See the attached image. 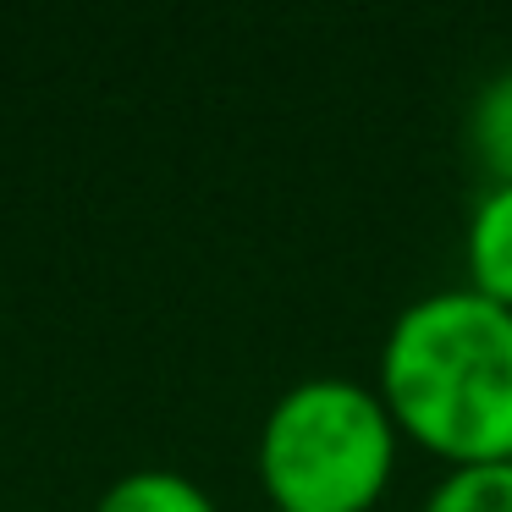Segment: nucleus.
Masks as SVG:
<instances>
[{
  "instance_id": "1",
  "label": "nucleus",
  "mask_w": 512,
  "mask_h": 512,
  "mask_svg": "<svg viewBox=\"0 0 512 512\" xmlns=\"http://www.w3.org/2000/svg\"><path fill=\"white\" fill-rule=\"evenodd\" d=\"M375 391L402 441L446 468L512 463V309L468 287L413 298L380 342Z\"/></svg>"
},
{
  "instance_id": "2",
  "label": "nucleus",
  "mask_w": 512,
  "mask_h": 512,
  "mask_svg": "<svg viewBox=\"0 0 512 512\" xmlns=\"http://www.w3.org/2000/svg\"><path fill=\"white\" fill-rule=\"evenodd\" d=\"M402 435L375 386L309 375L259 424V485L276 512H369L391 490Z\"/></svg>"
},
{
  "instance_id": "3",
  "label": "nucleus",
  "mask_w": 512,
  "mask_h": 512,
  "mask_svg": "<svg viewBox=\"0 0 512 512\" xmlns=\"http://www.w3.org/2000/svg\"><path fill=\"white\" fill-rule=\"evenodd\" d=\"M463 265L468 292L512 309V182H496L474 199L463 221Z\"/></svg>"
},
{
  "instance_id": "4",
  "label": "nucleus",
  "mask_w": 512,
  "mask_h": 512,
  "mask_svg": "<svg viewBox=\"0 0 512 512\" xmlns=\"http://www.w3.org/2000/svg\"><path fill=\"white\" fill-rule=\"evenodd\" d=\"M463 144L474 155V166L485 171V188L512 182V67L490 72L474 89L463 116Z\"/></svg>"
},
{
  "instance_id": "5",
  "label": "nucleus",
  "mask_w": 512,
  "mask_h": 512,
  "mask_svg": "<svg viewBox=\"0 0 512 512\" xmlns=\"http://www.w3.org/2000/svg\"><path fill=\"white\" fill-rule=\"evenodd\" d=\"M94 512H221V507L199 479L177 474V468H133V474L111 479L100 490Z\"/></svg>"
},
{
  "instance_id": "6",
  "label": "nucleus",
  "mask_w": 512,
  "mask_h": 512,
  "mask_svg": "<svg viewBox=\"0 0 512 512\" xmlns=\"http://www.w3.org/2000/svg\"><path fill=\"white\" fill-rule=\"evenodd\" d=\"M419 512H512V463L446 468Z\"/></svg>"
}]
</instances>
